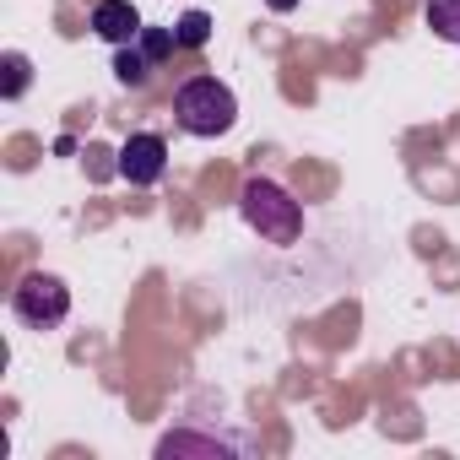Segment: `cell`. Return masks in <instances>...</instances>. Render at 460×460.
Masks as SVG:
<instances>
[{"label": "cell", "instance_id": "obj_11", "mask_svg": "<svg viewBox=\"0 0 460 460\" xmlns=\"http://www.w3.org/2000/svg\"><path fill=\"white\" fill-rule=\"evenodd\" d=\"M266 6H271V12H293V6H298V0H266Z\"/></svg>", "mask_w": 460, "mask_h": 460}, {"label": "cell", "instance_id": "obj_3", "mask_svg": "<svg viewBox=\"0 0 460 460\" xmlns=\"http://www.w3.org/2000/svg\"><path fill=\"white\" fill-rule=\"evenodd\" d=\"M12 314L28 325V331H60L66 314H71V288L49 271H33L12 288Z\"/></svg>", "mask_w": 460, "mask_h": 460}, {"label": "cell", "instance_id": "obj_2", "mask_svg": "<svg viewBox=\"0 0 460 460\" xmlns=\"http://www.w3.org/2000/svg\"><path fill=\"white\" fill-rule=\"evenodd\" d=\"M239 211H244V222L255 227V234L271 239V244H298L304 239V206L277 179H250L244 195H239Z\"/></svg>", "mask_w": 460, "mask_h": 460}, {"label": "cell", "instance_id": "obj_5", "mask_svg": "<svg viewBox=\"0 0 460 460\" xmlns=\"http://www.w3.org/2000/svg\"><path fill=\"white\" fill-rule=\"evenodd\" d=\"M141 12L130 6V0H98L93 6V33L103 39V44H114V49H125V44H136L141 39Z\"/></svg>", "mask_w": 460, "mask_h": 460}, {"label": "cell", "instance_id": "obj_1", "mask_svg": "<svg viewBox=\"0 0 460 460\" xmlns=\"http://www.w3.org/2000/svg\"><path fill=\"white\" fill-rule=\"evenodd\" d=\"M173 119H179L184 136L217 141V136H227L239 125V98H234V87L217 82V76H190L173 93Z\"/></svg>", "mask_w": 460, "mask_h": 460}, {"label": "cell", "instance_id": "obj_4", "mask_svg": "<svg viewBox=\"0 0 460 460\" xmlns=\"http://www.w3.org/2000/svg\"><path fill=\"white\" fill-rule=\"evenodd\" d=\"M114 173H119L125 184H136V190L157 184V179L168 173V141H163L157 130H130L125 146L114 152Z\"/></svg>", "mask_w": 460, "mask_h": 460}, {"label": "cell", "instance_id": "obj_9", "mask_svg": "<svg viewBox=\"0 0 460 460\" xmlns=\"http://www.w3.org/2000/svg\"><path fill=\"white\" fill-rule=\"evenodd\" d=\"M136 49L157 66V60H168L173 49H179V33L173 28H141V39H136Z\"/></svg>", "mask_w": 460, "mask_h": 460}, {"label": "cell", "instance_id": "obj_7", "mask_svg": "<svg viewBox=\"0 0 460 460\" xmlns=\"http://www.w3.org/2000/svg\"><path fill=\"white\" fill-rule=\"evenodd\" d=\"M114 76H119V87H146V76H152V60H146L136 44H125V49L114 55Z\"/></svg>", "mask_w": 460, "mask_h": 460}, {"label": "cell", "instance_id": "obj_8", "mask_svg": "<svg viewBox=\"0 0 460 460\" xmlns=\"http://www.w3.org/2000/svg\"><path fill=\"white\" fill-rule=\"evenodd\" d=\"M173 33H179V49H206V39H211V17H206V12H184V17L173 22Z\"/></svg>", "mask_w": 460, "mask_h": 460}, {"label": "cell", "instance_id": "obj_10", "mask_svg": "<svg viewBox=\"0 0 460 460\" xmlns=\"http://www.w3.org/2000/svg\"><path fill=\"white\" fill-rule=\"evenodd\" d=\"M0 66H6V87H0V93H6V98H22L28 93V55L22 49H6V60H0Z\"/></svg>", "mask_w": 460, "mask_h": 460}, {"label": "cell", "instance_id": "obj_6", "mask_svg": "<svg viewBox=\"0 0 460 460\" xmlns=\"http://www.w3.org/2000/svg\"><path fill=\"white\" fill-rule=\"evenodd\" d=\"M428 28H433V39H444V44H460V0H428Z\"/></svg>", "mask_w": 460, "mask_h": 460}]
</instances>
